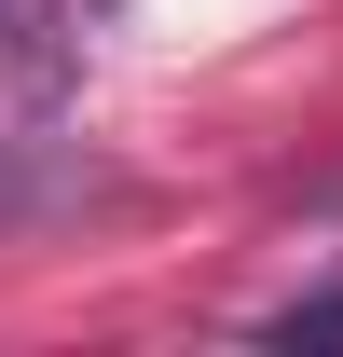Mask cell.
<instances>
[{
	"label": "cell",
	"instance_id": "1",
	"mask_svg": "<svg viewBox=\"0 0 343 357\" xmlns=\"http://www.w3.org/2000/svg\"><path fill=\"white\" fill-rule=\"evenodd\" d=\"M275 344L289 357H343V289H302V303L275 316Z\"/></svg>",
	"mask_w": 343,
	"mask_h": 357
}]
</instances>
